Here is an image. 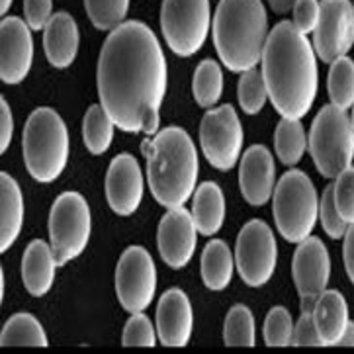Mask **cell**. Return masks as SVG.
<instances>
[{
	"mask_svg": "<svg viewBox=\"0 0 354 354\" xmlns=\"http://www.w3.org/2000/svg\"><path fill=\"white\" fill-rule=\"evenodd\" d=\"M167 61L157 35L143 22L120 24L104 41L96 84L100 106L127 133H157L167 94Z\"/></svg>",
	"mask_w": 354,
	"mask_h": 354,
	"instance_id": "obj_1",
	"label": "cell"
},
{
	"mask_svg": "<svg viewBox=\"0 0 354 354\" xmlns=\"http://www.w3.org/2000/svg\"><path fill=\"white\" fill-rule=\"evenodd\" d=\"M268 98L282 118L301 120L317 96L315 49L292 22L276 24L263 51Z\"/></svg>",
	"mask_w": 354,
	"mask_h": 354,
	"instance_id": "obj_2",
	"label": "cell"
},
{
	"mask_svg": "<svg viewBox=\"0 0 354 354\" xmlns=\"http://www.w3.org/2000/svg\"><path fill=\"white\" fill-rule=\"evenodd\" d=\"M147 157V180L151 194L160 206L184 207L198 183V151L183 127H165L155 139L143 143Z\"/></svg>",
	"mask_w": 354,
	"mask_h": 354,
	"instance_id": "obj_3",
	"label": "cell"
},
{
	"mask_svg": "<svg viewBox=\"0 0 354 354\" xmlns=\"http://www.w3.org/2000/svg\"><path fill=\"white\" fill-rule=\"evenodd\" d=\"M268 34V16L261 0H219L214 44L231 73H247L261 63Z\"/></svg>",
	"mask_w": 354,
	"mask_h": 354,
	"instance_id": "obj_4",
	"label": "cell"
},
{
	"mask_svg": "<svg viewBox=\"0 0 354 354\" xmlns=\"http://www.w3.org/2000/svg\"><path fill=\"white\" fill-rule=\"evenodd\" d=\"M24 162L37 183L57 180L69 160V131L53 108L34 110L22 133Z\"/></svg>",
	"mask_w": 354,
	"mask_h": 354,
	"instance_id": "obj_5",
	"label": "cell"
},
{
	"mask_svg": "<svg viewBox=\"0 0 354 354\" xmlns=\"http://www.w3.org/2000/svg\"><path fill=\"white\" fill-rule=\"evenodd\" d=\"M272 216L286 241L301 243L311 235L319 219V198L306 172L292 169L282 174L272 194Z\"/></svg>",
	"mask_w": 354,
	"mask_h": 354,
	"instance_id": "obj_6",
	"label": "cell"
},
{
	"mask_svg": "<svg viewBox=\"0 0 354 354\" xmlns=\"http://www.w3.org/2000/svg\"><path fill=\"white\" fill-rule=\"evenodd\" d=\"M309 153L325 178H337L354 159V127L346 110L323 106L309 131Z\"/></svg>",
	"mask_w": 354,
	"mask_h": 354,
	"instance_id": "obj_7",
	"label": "cell"
},
{
	"mask_svg": "<svg viewBox=\"0 0 354 354\" xmlns=\"http://www.w3.org/2000/svg\"><path fill=\"white\" fill-rule=\"evenodd\" d=\"M91 207L79 192H63L49 212V245L57 266L77 259L91 241Z\"/></svg>",
	"mask_w": 354,
	"mask_h": 354,
	"instance_id": "obj_8",
	"label": "cell"
},
{
	"mask_svg": "<svg viewBox=\"0 0 354 354\" xmlns=\"http://www.w3.org/2000/svg\"><path fill=\"white\" fill-rule=\"evenodd\" d=\"M209 22V0H162L160 30L167 46L180 57H192L202 49Z\"/></svg>",
	"mask_w": 354,
	"mask_h": 354,
	"instance_id": "obj_9",
	"label": "cell"
},
{
	"mask_svg": "<svg viewBox=\"0 0 354 354\" xmlns=\"http://www.w3.org/2000/svg\"><path fill=\"white\" fill-rule=\"evenodd\" d=\"M278 245L272 229L261 219L245 223L237 235L235 266L243 282L251 288L264 286L276 270Z\"/></svg>",
	"mask_w": 354,
	"mask_h": 354,
	"instance_id": "obj_10",
	"label": "cell"
},
{
	"mask_svg": "<svg viewBox=\"0 0 354 354\" xmlns=\"http://www.w3.org/2000/svg\"><path fill=\"white\" fill-rule=\"evenodd\" d=\"M243 138L239 115L229 104L207 110L202 118L200 145L207 162L217 171H229L237 165Z\"/></svg>",
	"mask_w": 354,
	"mask_h": 354,
	"instance_id": "obj_11",
	"label": "cell"
},
{
	"mask_svg": "<svg viewBox=\"0 0 354 354\" xmlns=\"http://www.w3.org/2000/svg\"><path fill=\"white\" fill-rule=\"evenodd\" d=\"M157 290V270L147 249L127 247L115 268V294L122 308L141 313L151 306Z\"/></svg>",
	"mask_w": 354,
	"mask_h": 354,
	"instance_id": "obj_12",
	"label": "cell"
},
{
	"mask_svg": "<svg viewBox=\"0 0 354 354\" xmlns=\"http://www.w3.org/2000/svg\"><path fill=\"white\" fill-rule=\"evenodd\" d=\"M354 46V6L351 0H321L319 24L313 32L315 55L329 63L344 57Z\"/></svg>",
	"mask_w": 354,
	"mask_h": 354,
	"instance_id": "obj_13",
	"label": "cell"
},
{
	"mask_svg": "<svg viewBox=\"0 0 354 354\" xmlns=\"http://www.w3.org/2000/svg\"><path fill=\"white\" fill-rule=\"evenodd\" d=\"M32 28L22 18L8 16L0 24V77L6 84L22 82L32 69Z\"/></svg>",
	"mask_w": 354,
	"mask_h": 354,
	"instance_id": "obj_14",
	"label": "cell"
},
{
	"mask_svg": "<svg viewBox=\"0 0 354 354\" xmlns=\"http://www.w3.org/2000/svg\"><path fill=\"white\" fill-rule=\"evenodd\" d=\"M160 259L174 270H180L192 261L198 241L194 217L184 207H172L160 217L159 223Z\"/></svg>",
	"mask_w": 354,
	"mask_h": 354,
	"instance_id": "obj_15",
	"label": "cell"
},
{
	"mask_svg": "<svg viewBox=\"0 0 354 354\" xmlns=\"http://www.w3.org/2000/svg\"><path fill=\"white\" fill-rule=\"evenodd\" d=\"M106 200L118 216H133L143 200V174L129 153L118 155L106 172Z\"/></svg>",
	"mask_w": 354,
	"mask_h": 354,
	"instance_id": "obj_16",
	"label": "cell"
},
{
	"mask_svg": "<svg viewBox=\"0 0 354 354\" xmlns=\"http://www.w3.org/2000/svg\"><path fill=\"white\" fill-rule=\"evenodd\" d=\"M292 276L299 296H321L331 278V259L329 251L317 237L297 243L292 261Z\"/></svg>",
	"mask_w": 354,
	"mask_h": 354,
	"instance_id": "obj_17",
	"label": "cell"
},
{
	"mask_svg": "<svg viewBox=\"0 0 354 354\" xmlns=\"http://www.w3.org/2000/svg\"><path fill=\"white\" fill-rule=\"evenodd\" d=\"M274 157L264 145H252L245 151L239 165V188L251 206H264L274 194Z\"/></svg>",
	"mask_w": 354,
	"mask_h": 354,
	"instance_id": "obj_18",
	"label": "cell"
},
{
	"mask_svg": "<svg viewBox=\"0 0 354 354\" xmlns=\"http://www.w3.org/2000/svg\"><path fill=\"white\" fill-rule=\"evenodd\" d=\"M194 313L190 299L183 290L172 288L165 292L157 306V333L165 346H186L192 337Z\"/></svg>",
	"mask_w": 354,
	"mask_h": 354,
	"instance_id": "obj_19",
	"label": "cell"
},
{
	"mask_svg": "<svg viewBox=\"0 0 354 354\" xmlns=\"http://www.w3.org/2000/svg\"><path fill=\"white\" fill-rule=\"evenodd\" d=\"M44 47L47 61L55 69H67L79 53V28L67 12L51 16L44 30Z\"/></svg>",
	"mask_w": 354,
	"mask_h": 354,
	"instance_id": "obj_20",
	"label": "cell"
},
{
	"mask_svg": "<svg viewBox=\"0 0 354 354\" xmlns=\"http://www.w3.org/2000/svg\"><path fill=\"white\" fill-rule=\"evenodd\" d=\"M57 261L51 245L35 239L28 245L22 257V280L26 290L35 297L46 296L55 280Z\"/></svg>",
	"mask_w": 354,
	"mask_h": 354,
	"instance_id": "obj_21",
	"label": "cell"
},
{
	"mask_svg": "<svg viewBox=\"0 0 354 354\" xmlns=\"http://www.w3.org/2000/svg\"><path fill=\"white\" fill-rule=\"evenodd\" d=\"M315 327L319 331L323 346H335L343 337L344 329L348 325V306L341 292L325 290L313 309Z\"/></svg>",
	"mask_w": 354,
	"mask_h": 354,
	"instance_id": "obj_22",
	"label": "cell"
},
{
	"mask_svg": "<svg viewBox=\"0 0 354 354\" xmlns=\"http://www.w3.org/2000/svg\"><path fill=\"white\" fill-rule=\"evenodd\" d=\"M0 251H8L24 225V198L18 183L8 172L0 174Z\"/></svg>",
	"mask_w": 354,
	"mask_h": 354,
	"instance_id": "obj_23",
	"label": "cell"
},
{
	"mask_svg": "<svg viewBox=\"0 0 354 354\" xmlns=\"http://www.w3.org/2000/svg\"><path fill=\"white\" fill-rule=\"evenodd\" d=\"M192 217L200 235L212 237L223 225L225 219V198L216 183H204L194 192Z\"/></svg>",
	"mask_w": 354,
	"mask_h": 354,
	"instance_id": "obj_24",
	"label": "cell"
},
{
	"mask_svg": "<svg viewBox=\"0 0 354 354\" xmlns=\"http://www.w3.org/2000/svg\"><path fill=\"white\" fill-rule=\"evenodd\" d=\"M233 254L227 243L221 239L209 241L202 251V280L209 290L221 292L225 290L233 278Z\"/></svg>",
	"mask_w": 354,
	"mask_h": 354,
	"instance_id": "obj_25",
	"label": "cell"
},
{
	"mask_svg": "<svg viewBox=\"0 0 354 354\" xmlns=\"http://www.w3.org/2000/svg\"><path fill=\"white\" fill-rule=\"evenodd\" d=\"M2 346H49L41 323L32 313H16L4 323L0 335Z\"/></svg>",
	"mask_w": 354,
	"mask_h": 354,
	"instance_id": "obj_26",
	"label": "cell"
},
{
	"mask_svg": "<svg viewBox=\"0 0 354 354\" xmlns=\"http://www.w3.org/2000/svg\"><path fill=\"white\" fill-rule=\"evenodd\" d=\"M274 147L278 159L288 167L297 165L306 149H308V136L299 120L282 118L274 131Z\"/></svg>",
	"mask_w": 354,
	"mask_h": 354,
	"instance_id": "obj_27",
	"label": "cell"
},
{
	"mask_svg": "<svg viewBox=\"0 0 354 354\" xmlns=\"http://www.w3.org/2000/svg\"><path fill=\"white\" fill-rule=\"evenodd\" d=\"M114 120L108 115L102 106H91L82 120V138L84 145L92 155L106 153L114 139Z\"/></svg>",
	"mask_w": 354,
	"mask_h": 354,
	"instance_id": "obj_28",
	"label": "cell"
},
{
	"mask_svg": "<svg viewBox=\"0 0 354 354\" xmlns=\"http://www.w3.org/2000/svg\"><path fill=\"white\" fill-rule=\"evenodd\" d=\"M327 91L331 98L333 106L348 110L354 104V61L339 57L331 63L329 71V80H327Z\"/></svg>",
	"mask_w": 354,
	"mask_h": 354,
	"instance_id": "obj_29",
	"label": "cell"
},
{
	"mask_svg": "<svg viewBox=\"0 0 354 354\" xmlns=\"http://www.w3.org/2000/svg\"><path fill=\"white\" fill-rule=\"evenodd\" d=\"M192 92H194V100L198 106L202 108L216 106L223 92V75L216 61L206 59L198 65L194 80H192Z\"/></svg>",
	"mask_w": 354,
	"mask_h": 354,
	"instance_id": "obj_30",
	"label": "cell"
},
{
	"mask_svg": "<svg viewBox=\"0 0 354 354\" xmlns=\"http://www.w3.org/2000/svg\"><path fill=\"white\" fill-rule=\"evenodd\" d=\"M223 341L227 346H254L257 331L251 309L245 306H233L229 309L223 325Z\"/></svg>",
	"mask_w": 354,
	"mask_h": 354,
	"instance_id": "obj_31",
	"label": "cell"
},
{
	"mask_svg": "<svg viewBox=\"0 0 354 354\" xmlns=\"http://www.w3.org/2000/svg\"><path fill=\"white\" fill-rule=\"evenodd\" d=\"M84 8L92 26L108 32L124 24L129 10V0H84Z\"/></svg>",
	"mask_w": 354,
	"mask_h": 354,
	"instance_id": "obj_32",
	"label": "cell"
},
{
	"mask_svg": "<svg viewBox=\"0 0 354 354\" xmlns=\"http://www.w3.org/2000/svg\"><path fill=\"white\" fill-rule=\"evenodd\" d=\"M237 96H239V104L245 114H259L268 100V91H266L263 73L257 69L241 73Z\"/></svg>",
	"mask_w": 354,
	"mask_h": 354,
	"instance_id": "obj_33",
	"label": "cell"
},
{
	"mask_svg": "<svg viewBox=\"0 0 354 354\" xmlns=\"http://www.w3.org/2000/svg\"><path fill=\"white\" fill-rule=\"evenodd\" d=\"M294 321L290 311L276 306L268 311L264 319V343L268 346H290L294 344Z\"/></svg>",
	"mask_w": 354,
	"mask_h": 354,
	"instance_id": "obj_34",
	"label": "cell"
},
{
	"mask_svg": "<svg viewBox=\"0 0 354 354\" xmlns=\"http://www.w3.org/2000/svg\"><path fill=\"white\" fill-rule=\"evenodd\" d=\"M319 221L323 231L331 237V239H343L346 235L348 223L344 221L343 216L339 214L337 204H335V196H333V184L323 190L319 198Z\"/></svg>",
	"mask_w": 354,
	"mask_h": 354,
	"instance_id": "obj_35",
	"label": "cell"
},
{
	"mask_svg": "<svg viewBox=\"0 0 354 354\" xmlns=\"http://www.w3.org/2000/svg\"><path fill=\"white\" fill-rule=\"evenodd\" d=\"M333 196L339 214L351 225L354 223V167L343 171L333 184Z\"/></svg>",
	"mask_w": 354,
	"mask_h": 354,
	"instance_id": "obj_36",
	"label": "cell"
},
{
	"mask_svg": "<svg viewBox=\"0 0 354 354\" xmlns=\"http://www.w3.org/2000/svg\"><path fill=\"white\" fill-rule=\"evenodd\" d=\"M157 337L153 323L143 313H133L126 323V329L122 335V346H155Z\"/></svg>",
	"mask_w": 354,
	"mask_h": 354,
	"instance_id": "obj_37",
	"label": "cell"
},
{
	"mask_svg": "<svg viewBox=\"0 0 354 354\" xmlns=\"http://www.w3.org/2000/svg\"><path fill=\"white\" fill-rule=\"evenodd\" d=\"M292 12H294L292 24L297 30L304 35L313 34L319 24L321 0H296Z\"/></svg>",
	"mask_w": 354,
	"mask_h": 354,
	"instance_id": "obj_38",
	"label": "cell"
},
{
	"mask_svg": "<svg viewBox=\"0 0 354 354\" xmlns=\"http://www.w3.org/2000/svg\"><path fill=\"white\" fill-rule=\"evenodd\" d=\"M24 14L34 32L46 30L47 22L53 16V0H24Z\"/></svg>",
	"mask_w": 354,
	"mask_h": 354,
	"instance_id": "obj_39",
	"label": "cell"
},
{
	"mask_svg": "<svg viewBox=\"0 0 354 354\" xmlns=\"http://www.w3.org/2000/svg\"><path fill=\"white\" fill-rule=\"evenodd\" d=\"M294 346H323L313 313H301L294 329Z\"/></svg>",
	"mask_w": 354,
	"mask_h": 354,
	"instance_id": "obj_40",
	"label": "cell"
},
{
	"mask_svg": "<svg viewBox=\"0 0 354 354\" xmlns=\"http://www.w3.org/2000/svg\"><path fill=\"white\" fill-rule=\"evenodd\" d=\"M12 133H14V118H12L8 102L2 98L0 100V151L2 153L10 145Z\"/></svg>",
	"mask_w": 354,
	"mask_h": 354,
	"instance_id": "obj_41",
	"label": "cell"
},
{
	"mask_svg": "<svg viewBox=\"0 0 354 354\" xmlns=\"http://www.w3.org/2000/svg\"><path fill=\"white\" fill-rule=\"evenodd\" d=\"M343 254H344V268H346V274H348L351 282L354 284V223H351L348 229H346Z\"/></svg>",
	"mask_w": 354,
	"mask_h": 354,
	"instance_id": "obj_42",
	"label": "cell"
},
{
	"mask_svg": "<svg viewBox=\"0 0 354 354\" xmlns=\"http://www.w3.org/2000/svg\"><path fill=\"white\" fill-rule=\"evenodd\" d=\"M270 2V8L278 14H286V12H290L294 8V2L296 0H268Z\"/></svg>",
	"mask_w": 354,
	"mask_h": 354,
	"instance_id": "obj_43",
	"label": "cell"
},
{
	"mask_svg": "<svg viewBox=\"0 0 354 354\" xmlns=\"http://www.w3.org/2000/svg\"><path fill=\"white\" fill-rule=\"evenodd\" d=\"M337 344H341V346H354V321H348L343 337L339 339V343Z\"/></svg>",
	"mask_w": 354,
	"mask_h": 354,
	"instance_id": "obj_44",
	"label": "cell"
},
{
	"mask_svg": "<svg viewBox=\"0 0 354 354\" xmlns=\"http://www.w3.org/2000/svg\"><path fill=\"white\" fill-rule=\"evenodd\" d=\"M319 296H301V313H313Z\"/></svg>",
	"mask_w": 354,
	"mask_h": 354,
	"instance_id": "obj_45",
	"label": "cell"
},
{
	"mask_svg": "<svg viewBox=\"0 0 354 354\" xmlns=\"http://www.w3.org/2000/svg\"><path fill=\"white\" fill-rule=\"evenodd\" d=\"M10 6H12V0H0V12H2V14H6Z\"/></svg>",
	"mask_w": 354,
	"mask_h": 354,
	"instance_id": "obj_46",
	"label": "cell"
},
{
	"mask_svg": "<svg viewBox=\"0 0 354 354\" xmlns=\"http://www.w3.org/2000/svg\"><path fill=\"white\" fill-rule=\"evenodd\" d=\"M351 122H353V127H354V104H353V115H351Z\"/></svg>",
	"mask_w": 354,
	"mask_h": 354,
	"instance_id": "obj_47",
	"label": "cell"
}]
</instances>
